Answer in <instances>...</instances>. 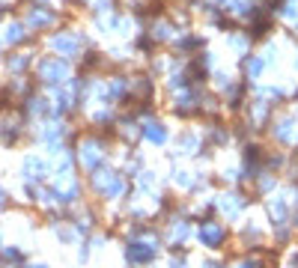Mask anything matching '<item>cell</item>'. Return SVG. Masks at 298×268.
<instances>
[{
    "mask_svg": "<svg viewBox=\"0 0 298 268\" xmlns=\"http://www.w3.org/2000/svg\"><path fill=\"white\" fill-rule=\"evenodd\" d=\"M39 72H42V78L48 84H57L66 75V63L63 60H45V63H39Z\"/></svg>",
    "mask_w": 298,
    "mask_h": 268,
    "instance_id": "1",
    "label": "cell"
},
{
    "mask_svg": "<svg viewBox=\"0 0 298 268\" xmlns=\"http://www.w3.org/2000/svg\"><path fill=\"white\" fill-rule=\"evenodd\" d=\"M155 247H149V244H143V241H134L129 244V250H126V256L132 259V262H149V259H155Z\"/></svg>",
    "mask_w": 298,
    "mask_h": 268,
    "instance_id": "2",
    "label": "cell"
},
{
    "mask_svg": "<svg viewBox=\"0 0 298 268\" xmlns=\"http://www.w3.org/2000/svg\"><path fill=\"white\" fill-rule=\"evenodd\" d=\"M200 238H203L209 247H218V244H221V238H224V230H221V227H215V224H203Z\"/></svg>",
    "mask_w": 298,
    "mask_h": 268,
    "instance_id": "3",
    "label": "cell"
},
{
    "mask_svg": "<svg viewBox=\"0 0 298 268\" xmlns=\"http://www.w3.org/2000/svg\"><path fill=\"white\" fill-rule=\"evenodd\" d=\"M146 137H149L152 143H164V140H167L164 125H149V128H146Z\"/></svg>",
    "mask_w": 298,
    "mask_h": 268,
    "instance_id": "4",
    "label": "cell"
},
{
    "mask_svg": "<svg viewBox=\"0 0 298 268\" xmlns=\"http://www.w3.org/2000/svg\"><path fill=\"white\" fill-rule=\"evenodd\" d=\"M24 39V30L15 24V27H9V33H6V42H21Z\"/></svg>",
    "mask_w": 298,
    "mask_h": 268,
    "instance_id": "5",
    "label": "cell"
},
{
    "mask_svg": "<svg viewBox=\"0 0 298 268\" xmlns=\"http://www.w3.org/2000/svg\"><path fill=\"white\" fill-rule=\"evenodd\" d=\"M242 268H260V265H251V262H245V265H242Z\"/></svg>",
    "mask_w": 298,
    "mask_h": 268,
    "instance_id": "6",
    "label": "cell"
},
{
    "mask_svg": "<svg viewBox=\"0 0 298 268\" xmlns=\"http://www.w3.org/2000/svg\"><path fill=\"white\" fill-rule=\"evenodd\" d=\"M36 268H48V265H36Z\"/></svg>",
    "mask_w": 298,
    "mask_h": 268,
    "instance_id": "7",
    "label": "cell"
}]
</instances>
